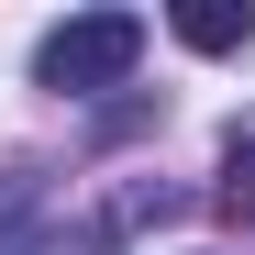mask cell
<instances>
[{
  "label": "cell",
  "mask_w": 255,
  "mask_h": 255,
  "mask_svg": "<svg viewBox=\"0 0 255 255\" xmlns=\"http://www.w3.org/2000/svg\"><path fill=\"white\" fill-rule=\"evenodd\" d=\"M211 211L255 233V122H233V133H222V189H211Z\"/></svg>",
  "instance_id": "obj_5"
},
{
  "label": "cell",
  "mask_w": 255,
  "mask_h": 255,
  "mask_svg": "<svg viewBox=\"0 0 255 255\" xmlns=\"http://www.w3.org/2000/svg\"><path fill=\"white\" fill-rule=\"evenodd\" d=\"M0 255H56V233H45V166H0Z\"/></svg>",
  "instance_id": "obj_3"
},
{
  "label": "cell",
  "mask_w": 255,
  "mask_h": 255,
  "mask_svg": "<svg viewBox=\"0 0 255 255\" xmlns=\"http://www.w3.org/2000/svg\"><path fill=\"white\" fill-rule=\"evenodd\" d=\"M178 45L233 56V45H255V11H244V0H189V11H178Z\"/></svg>",
  "instance_id": "obj_4"
},
{
  "label": "cell",
  "mask_w": 255,
  "mask_h": 255,
  "mask_svg": "<svg viewBox=\"0 0 255 255\" xmlns=\"http://www.w3.org/2000/svg\"><path fill=\"white\" fill-rule=\"evenodd\" d=\"M166 211H178V189H166V178H100V200L56 233V255H122L133 233H155Z\"/></svg>",
  "instance_id": "obj_2"
},
{
  "label": "cell",
  "mask_w": 255,
  "mask_h": 255,
  "mask_svg": "<svg viewBox=\"0 0 255 255\" xmlns=\"http://www.w3.org/2000/svg\"><path fill=\"white\" fill-rule=\"evenodd\" d=\"M144 67V11H67L45 45H33V89L56 100H100Z\"/></svg>",
  "instance_id": "obj_1"
}]
</instances>
